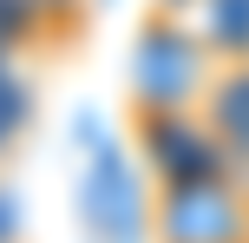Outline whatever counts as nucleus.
<instances>
[{
  "instance_id": "7ed1b4c3",
  "label": "nucleus",
  "mask_w": 249,
  "mask_h": 243,
  "mask_svg": "<svg viewBox=\"0 0 249 243\" xmlns=\"http://www.w3.org/2000/svg\"><path fill=\"white\" fill-rule=\"evenodd\" d=\"M197 118L210 125V145L223 171L249 191V59H216L210 86L197 99Z\"/></svg>"
},
{
  "instance_id": "f03ea898",
  "label": "nucleus",
  "mask_w": 249,
  "mask_h": 243,
  "mask_svg": "<svg viewBox=\"0 0 249 243\" xmlns=\"http://www.w3.org/2000/svg\"><path fill=\"white\" fill-rule=\"evenodd\" d=\"M151 237L158 243H249V191L216 171L164 178L151 204Z\"/></svg>"
},
{
  "instance_id": "f257e3e1",
  "label": "nucleus",
  "mask_w": 249,
  "mask_h": 243,
  "mask_svg": "<svg viewBox=\"0 0 249 243\" xmlns=\"http://www.w3.org/2000/svg\"><path fill=\"white\" fill-rule=\"evenodd\" d=\"M216 59H223V53L210 46V33H190L171 7L151 13V20L138 26V46H131V105H138V118L197 112Z\"/></svg>"
}]
</instances>
